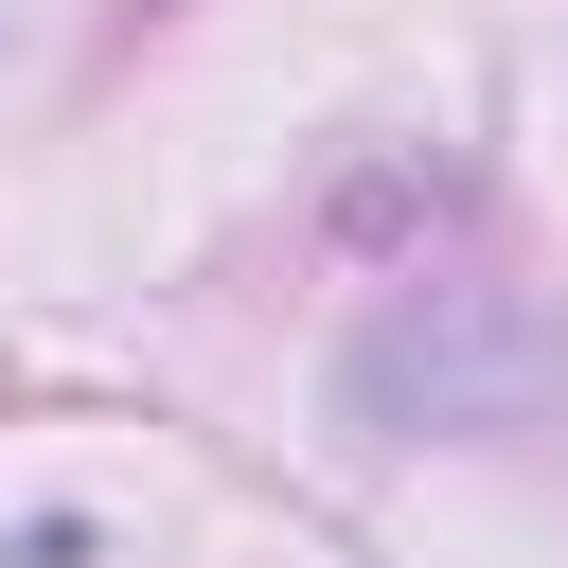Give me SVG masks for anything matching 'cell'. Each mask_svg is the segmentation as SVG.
Wrapping results in <instances>:
<instances>
[{"instance_id":"cell-1","label":"cell","mask_w":568,"mask_h":568,"mask_svg":"<svg viewBox=\"0 0 568 568\" xmlns=\"http://www.w3.org/2000/svg\"><path fill=\"white\" fill-rule=\"evenodd\" d=\"M532 373H550V337H532V320H444V337H426V320H390V337L355 355V390H373L390 426H515V408H532Z\"/></svg>"}]
</instances>
